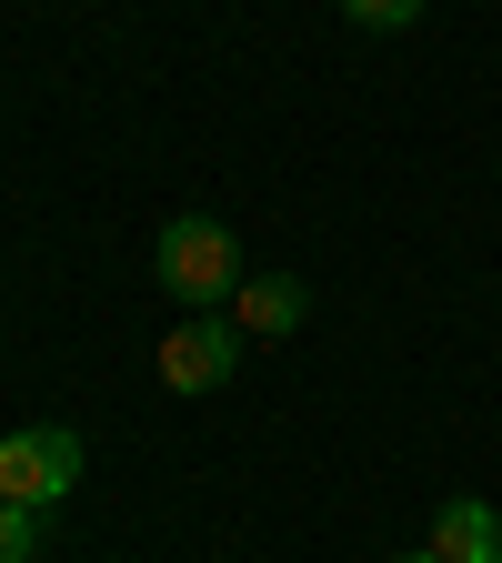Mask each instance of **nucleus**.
<instances>
[{
	"mask_svg": "<svg viewBox=\"0 0 502 563\" xmlns=\"http://www.w3.org/2000/svg\"><path fill=\"white\" fill-rule=\"evenodd\" d=\"M433 553L443 563H502V514L472 504V493H453V504L433 514Z\"/></svg>",
	"mask_w": 502,
	"mask_h": 563,
	"instance_id": "obj_5",
	"label": "nucleus"
},
{
	"mask_svg": "<svg viewBox=\"0 0 502 563\" xmlns=\"http://www.w3.org/2000/svg\"><path fill=\"white\" fill-rule=\"evenodd\" d=\"M41 553V514L31 504H0V563H31Z\"/></svg>",
	"mask_w": 502,
	"mask_h": 563,
	"instance_id": "obj_7",
	"label": "nucleus"
},
{
	"mask_svg": "<svg viewBox=\"0 0 502 563\" xmlns=\"http://www.w3.org/2000/svg\"><path fill=\"white\" fill-rule=\"evenodd\" d=\"M342 11H352V31H412L433 0H342Z\"/></svg>",
	"mask_w": 502,
	"mask_h": 563,
	"instance_id": "obj_6",
	"label": "nucleus"
},
{
	"mask_svg": "<svg viewBox=\"0 0 502 563\" xmlns=\"http://www.w3.org/2000/svg\"><path fill=\"white\" fill-rule=\"evenodd\" d=\"M392 563H443V553H433V543H422V553H392Z\"/></svg>",
	"mask_w": 502,
	"mask_h": 563,
	"instance_id": "obj_8",
	"label": "nucleus"
},
{
	"mask_svg": "<svg viewBox=\"0 0 502 563\" xmlns=\"http://www.w3.org/2000/svg\"><path fill=\"white\" fill-rule=\"evenodd\" d=\"M161 292L181 302V312H222L232 292H242V242L222 232V222H201V211H181V222H161Z\"/></svg>",
	"mask_w": 502,
	"mask_h": 563,
	"instance_id": "obj_1",
	"label": "nucleus"
},
{
	"mask_svg": "<svg viewBox=\"0 0 502 563\" xmlns=\"http://www.w3.org/2000/svg\"><path fill=\"white\" fill-rule=\"evenodd\" d=\"M222 312L242 322V342H292L302 312H312V292H302L292 272H242V292H232Z\"/></svg>",
	"mask_w": 502,
	"mask_h": 563,
	"instance_id": "obj_4",
	"label": "nucleus"
},
{
	"mask_svg": "<svg viewBox=\"0 0 502 563\" xmlns=\"http://www.w3.org/2000/svg\"><path fill=\"white\" fill-rule=\"evenodd\" d=\"M70 483H81V433H60V422L0 433V504H31V514H51Z\"/></svg>",
	"mask_w": 502,
	"mask_h": 563,
	"instance_id": "obj_2",
	"label": "nucleus"
},
{
	"mask_svg": "<svg viewBox=\"0 0 502 563\" xmlns=\"http://www.w3.org/2000/svg\"><path fill=\"white\" fill-rule=\"evenodd\" d=\"M232 363H242V322L232 312H191V322L161 332V383L171 393H222Z\"/></svg>",
	"mask_w": 502,
	"mask_h": 563,
	"instance_id": "obj_3",
	"label": "nucleus"
}]
</instances>
